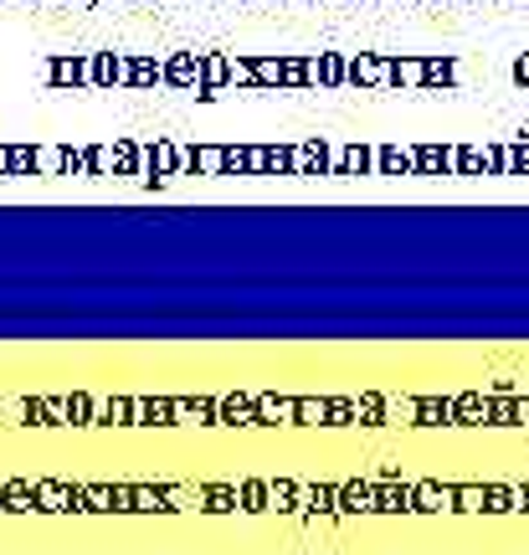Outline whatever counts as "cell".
<instances>
[{"instance_id": "obj_3", "label": "cell", "mask_w": 529, "mask_h": 555, "mask_svg": "<svg viewBox=\"0 0 529 555\" xmlns=\"http://www.w3.org/2000/svg\"><path fill=\"white\" fill-rule=\"evenodd\" d=\"M330 176H375V150L371 144H334Z\"/></svg>"}, {"instance_id": "obj_1", "label": "cell", "mask_w": 529, "mask_h": 555, "mask_svg": "<svg viewBox=\"0 0 529 555\" xmlns=\"http://www.w3.org/2000/svg\"><path fill=\"white\" fill-rule=\"evenodd\" d=\"M386 73H391V57H380V52H354V57H345V82H350V88H386Z\"/></svg>"}, {"instance_id": "obj_9", "label": "cell", "mask_w": 529, "mask_h": 555, "mask_svg": "<svg viewBox=\"0 0 529 555\" xmlns=\"http://www.w3.org/2000/svg\"><path fill=\"white\" fill-rule=\"evenodd\" d=\"M514 82H525V88H529V52L514 62Z\"/></svg>"}, {"instance_id": "obj_6", "label": "cell", "mask_w": 529, "mask_h": 555, "mask_svg": "<svg viewBox=\"0 0 529 555\" xmlns=\"http://www.w3.org/2000/svg\"><path fill=\"white\" fill-rule=\"evenodd\" d=\"M457 88V57H422V93Z\"/></svg>"}, {"instance_id": "obj_7", "label": "cell", "mask_w": 529, "mask_h": 555, "mask_svg": "<svg viewBox=\"0 0 529 555\" xmlns=\"http://www.w3.org/2000/svg\"><path fill=\"white\" fill-rule=\"evenodd\" d=\"M412 159L416 176H452V150H442V144H416Z\"/></svg>"}, {"instance_id": "obj_2", "label": "cell", "mask_w": 529, "mask_h": 555, "mask_svg": "<svg viewBox=\"0 0 529 555\" xmlns=\"http://www.w3.org/2000/svg\"><path fill=\"white\" fill-rule=\"evenodd\" d=\"M330 170H334L330 139H304V144H294V176H330Z\"/></svg>"}, {"instance_id": "obj_4", "label": "cell", "mask_w": 529, "mask_h": 555, "mask_svg": "<svg viewBox=\"0 0 529 555\" xmlns=\"http://www.w3.org/2000/svg\"><path fill=\"white\" fill-rule=\"evenodd\" d=\"M309 78H314V88H345V52L309 57Z\"/></svg>"}, {"instance_id": "obj_5", "label": "cell", "mask_w": 529, "mask_h": 555, "mask_svg": "<svg viewBox=\"0 0 529 555\" xmlns=\"http://www.w3.org/2000/svg\"><path fill=\"white\" fill-rule=\"evenodd\" d=\"M375 176H416L412 150H401V144H380V150H375Z\"/></svg>"}, {"instance_id": "obj_8", "label": "cell", "mask_w": 529, "mask_h": 555, "mask_svg": "<svg viewBox=\"0 0 529 555\" xmlns=\"http://www.w3.org/2000/svg\"><path fill=\"white\" fill-rule=\"evenodd\" d=\"M386 88H407V93H422V57H391Z\"/></svg>"}]
</instances>
